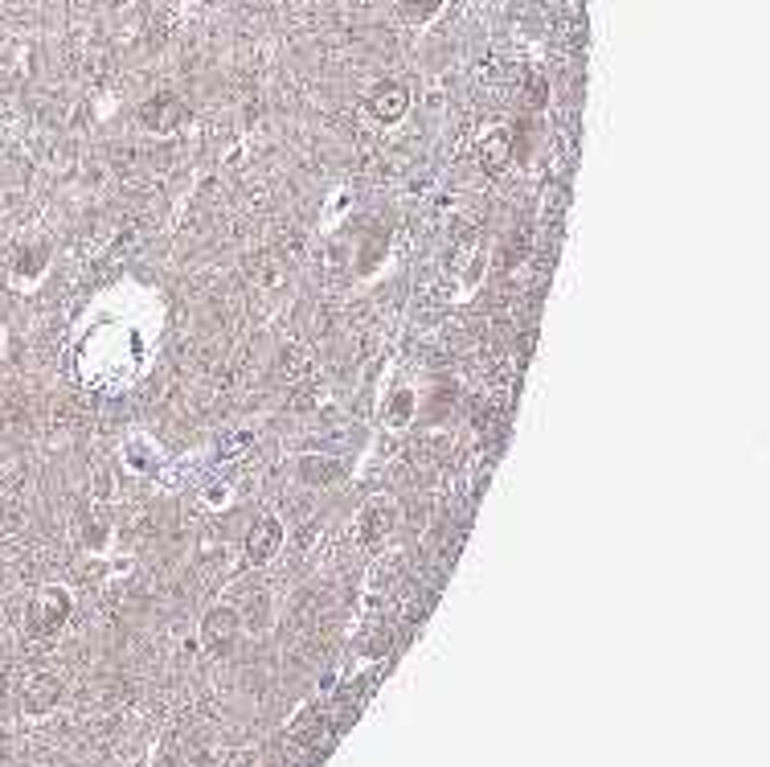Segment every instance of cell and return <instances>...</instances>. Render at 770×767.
Instances as JSON below:
<instances>
[{
  "label": "cell",
  "mask_w": 770,
  "mask_h": 767,
  "mask_svg": "<svg viewBox=\"0 0 770 767\" xmlns=\"http://www.w3.org/2000/svg\"><path fill=\"white\" fill-rule=\"evenodd\" d=\"M295 476L312 488H324V485H337L340 476H344V464H340L337 455H324V452H308L295 460Z\"/></svg>",
  "instance_id": "cell-7"
},
{
  "label": "cell",
  "mask_w": 770,
  "mask_h": 767,
  "mask_svg": "<svg viewBox=\"0 0 770 767\" xmlns=\"http://www.w3.org/2000/svg\"><path fill=\"white\" fill-rule=\"evenodd\" d=\"M238 611L234 608H210L201 620V644L210 653H230V644L238 641Z\"/></svg>",
  "instance_id": "cell-5"
},
{
  "label": "cell",
  "mask_w": 770,
  "mask_h": 767,
  "mask_svg": "<svg viewBox=\"0 0 770 767\" xmlns=\"http://www.w3.org/2000/svg\"><path fill=\"white\" fill-rule=\"evenodd\" d=\"M70 611H75V599L66 587H42L25 608V628L30 636H54L70 620Z\"/></svg>",
  "instance_id": "cell-1"
},
{
  "label": "cell",
  "mask_w": 770,
  "mask_h": 767,
  "mask_svg": "<svg viewBox=\"0 0 770 767\" xmlns=\"http://www.w3.org/2000/svg\"><path fill=\"white\" fill-rule=\"evenodd\" d=\"M283 521L271 514H262L250 521L247 530V546H242V554H247V566H267L271 559H275L279 550H283Z\"/></svg>",
  "instance_id": "cell-3"
},
{
  "label": "cell",
  "mask_w": 770,
  "mask_h": 767,
  "mask_svg": "<svg viewBox=\"0 0 770 767\" xmlns=\"http://www.w3.org/2000/svg\"><path fill=\"white\" fill-rule=\"evenodd\" d=\"M361 108H365V115H370L373 124H398V120H406V111H410V91L394 79H382L370 87Z\"/></svg>",
  "instance_id": "cell-2"
},
{
  "label": "cell",
  "mask_w": 770,
  "mask_h": 767,
  "mask_svg": "<svg viewBox=\"0 0 770 767\" xmlns=\"http://www.w3.org/2000/svg\"><path fill=\"white\" fill-rule=\"evenodd\" d=\"M439 9H443V0H401V13L410 21H431Z\"/></svg>",
  "instance_id": "cell-10"
},
{
  "label": "cell",
  "mask_w": 770,
  "mask_h": 767,
  "mask_svg": "<svg viewBox=\"0 0 770 767\" xmlns=\"http://www.w3.org/2000/svg\"><path fill=\"white\" fill-rule=\"evenodd\" d=\"M394 530V505H370L365 509V542H377V538H385V533Z\"/></svg>",
  "instance_id": "cell-9"
},
{
  "label": "cell",
  "mask_w": 770,
  "mask_h": 767,
  "mask_svg": "<svg viewBox=\"0 0 770 767\" xmlns=\"http://www.w3.org/2000/svg\"><path fill=\"white\" fill-rule=\"evenodd\" d=\"M189 115L185 99L172 91H156L144 108H139V124L148 127V132H172V127H181V120Z\"/></svg>",
  "instance_id": "cell-4"
},
{
  "label": "cell",
  "mask_w": 770,
  "mask_h": 767,
  "mask_svg": "<svg viewBox=\"0 0 770 767\" xmlns=\"http://www.w3.org/2000/svg\"><path fill=\"white\" fill-rule=\"evenodd\" d=\"M63 698V681L54 674H33L21 689V706H25V714H49L54 706Z\"/></svg>",
  "instance_id": "cell-8"
},
{
  "label": "cell",
  "mask_w": 770,
  "mask_h": 767,
  "mask_svg": "<svg viewBox=\"0 0 770 767\" xmlns=\"http://www.w3.org/2000/svg\"><path fill=\"white\" fill-rule=\"evenodd\" d=\"M512 157H517V144H512V136L505 132V127L488 132V136L479 140V148H476L479 169L488 172V177H505V172L512 169Z\"/></svg>",
  "instance_id": "cell-6"
},
{
  "label": "cell",
  "mask_w": 770,
  "mask_h": 767,
  "mask_svg": "<svg viewBox=\"0 0 770 767\" xmlns=\"http://www.w3.org/2000/svg\"><path fill=\"white\" fill-rule=\"evenodd\" d=\"M545 99H550V87L533 75V79H529V108H545Z\"/></svg>",
  "instance_id": "cell-11"
}]
</instances>
